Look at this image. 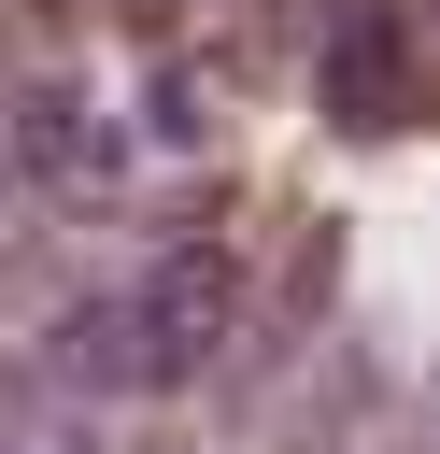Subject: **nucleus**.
<instances>
[{
  "label": "nucleus",
  "instance_id": "obj_1",
  "mask_svg": "<svg viewBox=\"0 0 440 454\" xmlns=\"http://www.w3.org/2000/svg\"><path fill=\"white\" fill-rule=\"evenodd\" d=\"M128 312V383H185V369H213V340H227V255H170L142 298H114Z\"/></svg>",
  "mask_w": 440,
  "mask_h": 454
}]
</instances>
